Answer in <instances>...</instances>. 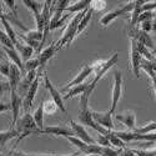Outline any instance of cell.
Listing matches in <instances>:
<instances>
[{
  "instance_id": "obj_39",
  "label": "cell",
  "mask_w": 156,
  "mask_h": 156,
  "mask_svg": "<svg viewBox=\"0 0 156 156\" xmlns=\"http://www.w3.org/2000/svg\"><path fill=\"white\" fill-rule=\"evenodd\" d=\"M141 31H144V33H150L152 30V20H149V21H144V23H141Z\"/></svg>"
},
{
  "instance_id": "obj_40",
  "label": "cell",
  "mask_w": 156,
  "mask_h": 156,
  "mask_svg": "<svg viewBox=\"0 0 156 156\" xmlns=\"http://www.w3.org/2000/svg\"><path fill=\"white\" fill-rule=\"evenodd\" d=\"M101 155H102V156H119V152L115 151V150H112L111 147H102Z\"/></svg>"
},
{
  "instance_id": "obj_27",
  "label": "cell",
  "mask_w": 156,
  "mask_h": 156,
  "mask_svg": "<svg viewBox=\"0 0 156 156\" xmlns=\"http://www.w3.org/2000/svg\"><path fill=\"white\" fill-rule=\"evenodd\" d=\"M135 134H139V135H147V134H154L156 133V122H150L142 127H139V129H135L134 130Z\"/></svg>"
},
{
  "instance_id": "obj_42",
  "label": "cell",
  "mask_w": 156,
  "mask_h": 156,
  "mask_svg": "<svg viewBox=\"0 0 156 156\" xmlns=\"http://www.w3.org/2000/svg\"><path fill=\"white\" fill-rule=\"evenodd\" d=\"M6 90H10L9 84L5 83V81H0V96H2L4 94V91H6Z\"/></svg>"
},
{
  "instance_id": "obj_47",
  "label": "cell",
  "mask_w": 156,
  "mask_h": 156,
  "mask_svg": "<svg viewBox=\"0 0 156 156\" xmlns=\"http://www.w3.org/2000/svg\"><path fill=\"white\" fill-rule=\"evenodd\" d=\"M152 30H155V31H156V18L152 20Z\"/></svg>"
},
{
  "instance_id": "obj_20",
  "label": "cell",
  "mask_w": 156,
  "mask_h": 156,
  "mask_svg": "<svg viewBox=\"0 0 156 156\" xmlns=\"http://www.w3.org/2000/svg\"><path fill=\"white\" fill-rule=\"evenodd\" d=\"M19 136H20V134L16 131L14 127H10L8 130H4V131H0V147L5 146L9 140L19 137Z\"/></svg>"
},
{
  "instance_id": "obj_11",
  "label": "cell",
  "mask_w": 156,
  "mask_h": 156,
  "mask_svg": "<svg viewBox=\"0 0 156 156\" xmlns=\"http://www.w3.org/2000/svg\"><path fill=\"white\" fill-rule=\"evenodd\" d=\"M23 105V99L20 98L18 91H10V110L12 112V121H11V127L15 125V122L19 119L20 109Z\"/></svg>"
},
{
  "instance_id": "obj_8",
  "label": "cell",
  "mask_w": 156,
  "mask_h": 156,
  "mask_svg": "<svg viewBox=\"0 0 156 156\" xmlns=\"http://www.w3.org/2000/svg\"><path fill=\"white\" fill-rule=\"evenodd\" d=\"M91 115H93V119L94 121L100 125L101 127L106 129V130H110L112 131L114 130V121H112V112L110 110L105 111V112H98V111H91Z\"/></svg>"
},
{
  "instance_id": "obj_9",
  "label": "cell",
  "mask_w": 156,
  "mask_h": 156,
  "mask_svg": "<svg viewBox=\"0 0 156 156\" xmlns=\"http://www.w3.org/2000/svg\"><path fill=\"white\" fill-rule=\"evenodd\" d=\"M39 83H40V74L37 75V77L33 81V84L29 86L27 94H25L24 99H23V108L25 110V112H28V110L31 108L33 101L35 99V95L37 93V87H39Z\"/></svg>"
},
{
  "instance_id": "obj_35",
  "label": "cell",
  "mask_w": 156,
  "mask_h": 156,
  "mask_svg": "<svg viewBox=\"0 0 156 156\" xmlns=\"http://www.w3.org/2000/svg\"><path fill=\"white\" fill-rule=\"evenodd\" d=\"M96 142H98V145L102 146V147H110V142L108 140V137L105 135H101V134H98V137H96Z\"/></svg>"
},
{
  "instance_id": "obj_36",
  "label": "cell",
  "mask_w": 156,
  "mask_h": 156,
  "mask_svg": "<svg viewBox=\"0 0 156 156\" xmlns=\"http://www.w3.org/2000/svg\"><path fill=\"white\" fill-rule=\"evenodd\" d=\"M69 16H70V14H68V12H66V14H65V15H62V16H61V19H60V20H59L56 24H54L53 27L50 28V30H55V29H59V28H61L62 25H64V23L66 21V19H68Z\"/></svg>"
},
{
  "instance_id": "obj_3",
  "label": "cell",
  "mask_w": 156,
  "mask_h": 156,
  "mask_svg": "<svg viewBox=\"0 0 156 156\" xmlns=\"http://www.w3.org/2000/svg\"><path fill=\"white\" fill-rule=\"evenodd\" d=\"M118 60H119V54L118 53H115L110 59H108V60H105V61H104V64H102V66L96 71V74H95V77H94V79H93V81L91 83H90L89 85H87V89L85 90V95L86 96H89L90 98V95H91L93 94V91H94V90H95V87H96V84L100 81V79H101V77L104 76V75H105L112 66H114V65H116V62H118Z\"/></svg>"
},
{
  "instance_id": "obj_51",
  "label": "cell",
  "mask_w": 156,
  "mask_h": 156,
  "mask_svg": "<svg viewBox=\"0 0 156 156\" xmlns=\"http://www.w3.org/2000/svg\"><path fill=\"white\" fill-rule=\"evenodd\" d=\"M154 16H156V9H155V12H154Z\"/></svg>"
},
{
  "instance_id": "obj_21",
  "label": "cell",
  "mask_w": 156,
  "mask_h": 156,
  "mask_svg": "<svg viewBox=\"0 0 156 156\" xmlns=\"http://www.w3.org/2000/svg\"><path fill=\"white\" fill-rule=\"evenodd\" d=\"M87 85H89V84L83 83V84H79V85H75V86L70 87V89L68 90V93L62 96V99H64V100H68V99H71V98H74V96H76V95H83V94L85 93V90L87 89Z\"/></svg>"
},
{
  "instance_id": "obj_12",
  "label": "cell",
  "mask_w": 156,
  "mask_h": 156,
  "mask_svg": "<svg viewBox=\"0 0 156 156\" xmlns=\"http://www.w3.org/2000/svg\"><path fill=\"white\" fill-rule=\"evenodd\" d=\"M70 129L73 130L75 137L83 140L84 142H86V144H96L95 140L87 134V131H86L85 127H84L81 124L76 122V121H74V120H70Z\"/></svg>"
},
{
  "instance_id": "obj_33",
  "label": "cell",
  "mask_w": 156,
  "mask_h": 156,
  "mask_svg": "<svg viewBox=\"0 0 156 156\" xmlns=\"http://www.w3.org/2000/svg\"><path fill=\"white\" fill-rule=\"evenodd\" d=\"M0 74L4 75L5 77H9L10 74V62L6 60H2L0 61Z\"/></svg>"
},
{
  "instance_id": "obj_28",
  "label": "cell",
  "mask_w": 156,
  "mask_h": 156,
  "mask_svg": "<svg viewBox=\"0 0 156 156\" xmlns=\"http://www.w3.org/2000/svg\"><path fill=\"white\" fill-rule=\"evenodd\" d=\"M27 39H29V40H33V41H36V43H40L43 41V34L39 33L37 30H28L27 34L24 35Z\"/></svg>"
},
{
  "instance_id": "obj_23",
  "label": "cell",
  "mask_w": 156,
  "mask_h": 156,
  "mask_svg": "<svg viewBox=\"0 0 156 156\" xmlns=\"http://www.w3.org/2000/svg\"><path fill=\"white\" fill-rule=\"evenodd\" d=\"M144 3H145V0H136V2H135L134 10L131 11V20H130V28L135 27V25L137 24V19H139L140 14L142 12L141 8H142V5H144Z\"/></svg>"
},
{
  "instance_id": "obj_31",
  "label": "cell",
  "mask_w": 156,
  "mask_h": 156,
  "mask_svg": "<svg viewBox=\"0 0 156 156\" xmlns=\"http://www.w3.org/2000/svg\"><path fill=\"white\" fill-rule=\"evenodd\" d=\"M106 8V2H102V0H91V5H90V9L93 11H100L104 10Z\"/></svg>"
},
{
  "instance_id": "obj_30",
  "label": "cell",
  "mask_w": 156,
  "mask_h": 156,
  "mask_svg": "<svg viewBox=\"0 0 156 156\" xmlns=\"http://www.w3.org/2000/svg\"><path fill=\"white\" fill-rule=\"evenodd\" d=\"M24 68H25V71H31V70H36L37 68H40L37 58L36 59H30L28 61H25L24 62Z\"/></svg>"
},
{
  "instance_id": "obj_45",
  "label": "cell",
  "mask_w": 156,
  "mask_h": 156,
  "mask_svg": "<svg viewBox=\"0 0 156 156\" xmlns=\"http://www.w3.org/2000/svg\"><path fill=\"white\" fill-rule=\"evenodd\" d=\"M5 156H25V154L20 151H15V150H10Z\"/></svg>"
},
{
  "instance_id": "obj_44",
  "label": "cell",
  "mask_w": 156,
  "mask_h": 156,
  "mask_svg": "<svg viewBox=\"0 0 156 156\" xmlns=\"http://www.w3.org/2000/svg\"><path fill=\"white\" fill-rule=\"evenodd\" d=\"M121 156H137V155H135L134 154V151L133 150H130V149H122V151H121V154H120Z\"/></svg>"
},
{
  "instance_id": "obj_32",
  "label": "cell",
  "mask_w": 156,
  "mask_h": 156,
  "mask_svg": "<svg viewBox=\"0 0 156 156\" xmlns=\"http://www.w3.org/2000/svg\"><path fill=\"white\" fill-rule=\"evenodd\" d=\"M58 110V106L53 100H49L48 102L44 101V114H54Z\"/></svg>"
},
{
  "instance_id": "obj_50",
  "label": "cell",
  "mask_w": 156,
  "mask_h": 156,
  "mask_svg": "<svg viewBox=\"0 0 156 156\" xmlns=\"http://www.w3.org/2000/svg\"><path fill=\"white\" fill-rule=\"evenodd\" d=\"M85 156H102V155H99V154H95V155H85Z\"/></svg>"
},
{
  "instance_id": "obj_19",
  "label": "cell",
  "mask_w": 156,
  "mask_h": 156,
  "mask_svg": "<svg viewBox=\"0 0 156 156\" xmlns=\"http://www.w3.org/2000/svg\"><path fill=\"white\" fill-rule=\"evenodd\" d=\"M90 5H91V0H81V2H76L75 4H70L68 8H66V11L68 14H77V12H81L86 9L90 8Z\"/></svg>"
},
{
  "instance_id": "obj_38",
  "label": "cell",
  "mask_w": 156,
  "mask_h": 156,
  "mask_svg": "<svg viewBox=\"0 0 156 156\" xmlns=\"http://www.w3.org/2000/svg\"><path fill=\"white\" fill-rule=\"evenodd\" d=\"M155 9H156V2H145L141 8L142 11H152Z\"/></svg>"
},
{
  "instance_id": "obj_34",
  "label": "cell",
  "mask_w": 156,
  "mask_h": 156,
  "mask_svg": "<svg viewBox=\"0 0 156 156\" xmlns=\"http://www.w3.org/2000/svg\"><path fill=\"white\" fill-rule=\"evenodd\" d=\"M152 18H154V12L152 11H142L141 14H140V16H139V19H137V24L152 20Z\"/></svg>"
},
{
  "instance_id": "obj_5",
  "label": "cell",
  "mask_w": 156,
  "mask_h": 156,
  "mask_svg": "<svg viewBox=\"0 0 156 156\" xmlns=\"http://www.w3.org/2000/svg\"><path fill=\"white\" fill-rule=\"evenodd\" d=\"M122 94V74L120 70H115L114 71V87H112V101H111V108L110 111L115 114L118 104L121 99Z\"/></svg>"
},
{
  "instance_id": "obj_43",
  "label": "cell",
  "mask_w": 156,
  "mask_h": 156,
  "mask_svg": "<svg viewBox=\"0 0 156 156\" xmlns=\"http://www.w3.org/2000/svg\"><path fill=\"white\" fill-rule=\"evenodd\" d=\"M11 108H10V104H6V102H2L0 101V114L2 112H6L9 111Z\"/></svg>"
},
{
  "instance_id": "obj_52",
  "label": "cell",
  "mask_w": 156,
  "mask_h": 156,
  "mask_svg": "<svg viewBox=\"0 0 156 156\" xmlns=\"http://www.w3.org/2000/svg\"><path fill=\"white\" fill-rule=\"evenodd\" d=\"M155 134H156V133H155Z\"/></svg>"
},
{
  "instance_id": "obj_24",
  "label": "cell",
  "mask_w": 156,
  "mask_h": 156,
  "mask_svg": "<svg viewBox=\"0 0 156 156\" xmlns=\"http://www.w3.org/2000/svg\"><path fill=\"white\" fill-rule=\"evenodd\" d=\"M23 4L27 6L28 9H30V11L34 14V16L40 14L41 10H43V5H44V3L34 2V0H23Z\"/></svg>"
},
{
  "instance_id": "obj_7",
  "label": "cell",
  "mask_w": 156,
  "mask_h": 156,
  "mask_svg": "<svg viewBox=\"0 0 156 156\" xmlns=\"http://www.w3.org/2000/svg\"><path fill=\"white\" fill-rule=\"evenodd\" d=\"M130 60H131V68L134 71V75L137 77H140V60H141V55L139 53L137 49V41L135 39L130 37Z\"/></svg>"
},
{
  "instance_id": "obj_41",
  "label": "cell",
  "mask_w": 156,
  "mask_h": 156,
  "mask_svg": "<svg viewBox=\"0 0 156 156\" xmlns=\"http://www.w3.org/2000/svg\"><path fill=\"white\" fill-rule=\"evenodd\" d=\"M134 151V154H136L137 156H156V149L155 150H151V151H149V150H146V151H140V150H133Z\"/></svg>"
},
{
  "instance_id": "obj_46",
  "label": "cell",
  "mask_w": 156,
  "mask_h": 156,
  "mask_svg": "<svg viewBox=\"0 0 156 156\" xmlns=\"http://www.w3.org/2000/svg\"><path fill=\"white\" fill-rule=\"evenodd\" d=\"M25 156H55V154H25Z\"/></svg>"
},
{
  "instance_id": "obj_25",
  "label": "cell",
  "mask_w": 156,
  "mask_h": 156,
  "mask_svg": "<svg viewBox=\"0 0 156 156\" xmlns=\"http://www.w3.org/2000/svg\"><path fill=\"white\" fill-rule=\"evenodd\" d=\"M93 10L91 9H87V11H86V14L83 16V19L80 20V23H79V27H77V31H76V35H80L85 29H86V27L89 25V23H90V20H91V18H93Z\"/></svg>"
},
{
  "instance_id": "obj_6",
  "label": "cell",
  "mask_w": 156,
  "mask_h": 156,
  "mask_svg": "<svg viewBox=\"0 0 156 156\" xmlns=\"http://www.w3.org/2000/svg\"><path fill=\"white\" fill-rule=\"evenodd\" d=\"M44 85L45 87L48 89V91L50 93V96H51V100H53L55 102V105L58 106V109H60L61 112L66 114V108H65V104H64V99H62V95L61 93L59 91L58 89L54 87L53 83L50 81L49 76L46 74H44Z\"/></svg>"
},
{
  "instance_id": "obj_16",
  "label": "cell",
  "mask_w": 156,
  "mask_h": 156,
  "mask_svg": "<svg viewBox=\"0 0 156 156\" xmlns=\"http://www.w3.org/2000/svg\"><path fill=\"white\" fill-rule=\"evenodd\" d=\"M2 50L8 55V58L10 59V61L19 68V70L21 71V74H23V76H24L27 71H25L24 62H23V60H21V58H20V55H19L18 51H16L15 49H9V48H4V46H2Z\"/></svg>"
},
{
  "instance_id": "obj_1",
  "label": "cell",
  "mask_w": 156,
  "mask_h": 156,
  "mask_svg": "<svg viewBox=\"0 0 156 156\" xmlns=\"http://www.w3.org/2000/svg\"><path fill=\"white\" fill-rule=\"evenodd\" d=\"M16 131L20 134V136L18 137V141L16 144L23 140L24 137H27L29 135H37L40 133V130L37 129L35 121H34V118H33V114H29V112H25L21 118L18 119V121L15 122V125L12 126Z\"/></svg>"
},
{
  "instance_id": "obj_26",
  "label": "cell",
  "mask_w": 156,
  "mask_h": 156,
  "mask_svg": "<svg viewBox=\"0 0 156 156\" xmlns=\"http://www.w3.org/2000/svg\"><path fill=\"white\" fill-rule=\"evenodd\" d=\"M106 137H108V140H109V142H110V145H112V146H115V147H118V149H125L126 147V144L121 140V139H119L118 136H116L112 131H109L108 133V135H105Z\"/></svg>"
},
{
  "instance_id": "obj_18",
  "label": "cell",
  "mask_w": 156,
  "mask_h": 156,
  "mask_svg": "<svg viewBox=\"0 0 156 156\" xmlns=\"http://www.w3.org/2000/svg\"><path fill=\"white\" fill-rule=\"evenodd\" d=\"M0 21H2V24L4 25V29H5V33H6V35L9 36V39L11 40V43L14 44V46H15V44L19 41V37H18V35L15 34V31H14V29H12V27H11V24H10V21L4 16V14L2 12V15H0Z\"/></svg>"
},
{
  "instance_id": "obj_49",
  "label": "cell",
  "mask_w": 156,
  "mask_h": 156,
  "mask_svg": "<svg viewBox=\"0 0 156 156\" xmlns=\"http://www.w3.org/2000/svg\"><path fill=\"white\" fill-rule=\"evenodd\" d=\"M152 85H154V90H155V94H156V81H154Z\"/></svg>"
},
{
  "instance_id": "obj_13",
  "label": "cell",
  "mask_w": 156,
  "mask_h": 156,
  "mask_svg": "<svg viewBox=\"0 0 156 156\" xmlns=\"http://www.w3.org/2000/svg\"><path fill=\"white\" fill-rule=\"evenodd\" d=\"M39 134H50L54 136H64V137H69L74 136L73 130L68 126H62V125H55V126H48L40 130Z\"/></svg>"
},
{
  "instance_id": "obj_15",
  "label": "cell",
  "mask_w": 156,
  "mask_h": 156,
  "mask_svg": "<svg viewBox=\"0 0 156 156\" xmlns=\"http://www.w3.org/2000/svg\"><path fill=\"white\" fill-rule=\"evenodd\" d=\"M58 51L56 49V44L53 43V44H50L46 49H44L40 54L37 55V60H39V65H40V73H41V69L46 65V62L53 58L55 55V53Z\"/></svg>"
},
{
  "instance_id": "obj_48",
  "label": "cell",
  "mask_w": 156,
  "mask_h": 156,
  "mask_svg": "<svg viewBox=\"0 0 156 156\" xmlns=\"http://www.w3.org/2000/svg\"><path fill=\"white\" fill-rule=\"evenodd\" d=\"M55 156H77V154L75 152V154H71V155H58V154H55Z\"/></svg>"
},
{
  "instance_id": "obj_4",
  "label": "cell",
  "mask_w": 156,
  "mask_h": 156,
  "mask_svg": "<svg viewBox=\"0 0 156 156\" xmlns=\"http://www.w3.org/2000/svg\"><path fill=\"white\" fill-rule=\"evenodd\" d=\"M134 6H135V2H130V3L125 4L124 6H121L119 9H115L110 12H106L105 15H102L100 18V24L102 25V27H108V25H110V23H112L119 16L125 15V14H127V12H131L134 10Z\"/></svg>"
},
{
  "instance_id": "obj_22",
  "label": "cell",
  "mask_w": 156,
  "mask_h": 156,
  "mask_svg": "<svg viewBox=\"0 0 156 156\" xmlns=\"http://www.w3.org/2000/svg\"><path fill=\"white\" fill-rule=\"evenodd\" d=\"M33 118H34V121H35L37 129L43 130L44 129V100H41V102L39 104L37 109L34 111Z\"/></svg>"
},
{
  "instance_id": "obj_10",
  "label": "cell",
  "mask_w": 156,
  "mask_h": 156,
  "mask_svg": "<svg viewBox=\"0 0 156 156\" xmlns=\"http://www.w3.org/2000/svg\"><path fill=\"white\" fill-rule=\"evenodd\" d=\"M115 119L120 121L121 124H124L130 131H134L136 129L135 126V122H136V115L134 111H130V110H126V111H122V112H115L114 114Z\"/></svg>"
},
{
  "instance_id": "obj_14",
  "label": "cell",
  "mask_w": 156,
  "mask_h": 156,
  "mask_svg": "<svg viewBox=\"0 0 156 156\" xmlns=\"http://www.w3.org/2000/svg\"><path fill=\"white\" fill-rule=\"evenodd\" d=\"M94 71V68L91 66V65H85V66L80 70V73L77 74L74 79L70 81V83H68V85L65 86L62 90H61V93H64V91H68V90L70 89V87H73V86H75V85H79V84H83L84 81H85V79L86 77L91 74Z\"/></svg>"
},
{
  "instance_id": "obj_37",
  "label": "cell",
  "mask_w": 156,
  "mask_h": 156,
  "mask_svg": "<svg viewBox=\"0 0 156 156\" xmlns=\"http://www.w3.org/2000/svg\"><path fill=\"white\" fill-rule=\"evenodd\" d=\"M4 4L8 5V8L11 10L12 15H14V18H16L18 16V11H16V6H15V2H14V0H5Z\"/></svg>"
},
{
  "instance_id": "obj_2",
  "label": "cell",
  "mask_w": 156,
  "mask_h": 156,
  "mask_svg": "<svg viewBox=\"0 0 156 156\" xmlns=\"http://www.w3.org/2000/svg\"><path fill=\"white\" fill-rule=\"evenodd\" d=\"M86 11H87V9L84 10V11H81V12H77V14L74 15V18L71 19V21L68 24V27H66V29H65L61 39L59 40V43L56 44V49L58 50H60L65 45H69L74 40V37L76 36V31H77V27H79V23L83 19V16L86 14Z\"/></svg>"
},
{
  "instance_id": "obj_17",
  "label": "cell",
  "mask_w": 156,
  "mask_h": 156,
  "mask_svg": "<svg viewBox=\"0 0 156 156\" xmlns=\"http://www.w3.org/2000/svg\"><path fill=\"white\" fill-rule=\"evenodd\" d=\"M15 50L19 53L21 60H25V61L30 60L31 56H33V54H34V51H35L31 46L24 44V43H20V41H18V43L15 44Z\"/></svg>"
},
{
  "instance_id": "obj_29",
  "label": "cell",
  "mask_w": 156,
  "mask_h": 156,
  "mask_svg": "<svg viewBox=\"0 0 156 156\" xmlns=\"http://www.w3.org/2000/svg\"><path fill=\"white\" fill-rule=\"evenodd\" d=\"M0 45L4 46V48H9V49H15L14 44L11 43V40L9 39V36L6 35L5 31H3L0 29Z\"/></svg>"
}]
</instances>
